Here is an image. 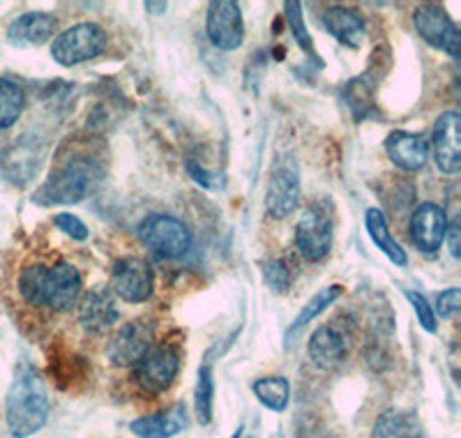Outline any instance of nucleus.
<instances>
[{"instance_id": "obj_1", "label": "nucleus", "mask_w": 461, "mask_h": 438, "mask_svg": "<svg viewBox=\"0 0 461 438\" xmlns=\"http://www.w3.org/2000/svg\"><path fill=\"white\" fill-rule=\"evenodd\" d=\"M49 395L42 376L31 365L16 370L7 392V427L14 438H28L47 424Z\"/></svg>"}, {"instance_id": "obj_2", "label": "nucleus", "mask_w": 461, "mask_h": 438, "mask_svg": "<svg viewBox=\"0 0 461 438\" xmlns=\"http://www.w3.org/2000/svg\"><path fill=\"white\" fill-rule=\"evenodd\" d=\"M104 167L90 155H74L51 173L47 183L37 189L32 201L40 205L79 204L90 192L100 187Z\"/></svg>"}, {"instance_id": "obj_3", "label": "nucleus", "mask_w": 461, "mask_h": 438, "mask_svg": "<svg viewBox=\"0 0 461 438\" xmlns=\"http://www.w3.org/2000/svg\"><path fill=\"white\" fill-rule=\"evenodd\" d=\"M139 241L164 259H180L192 247V233L183 219L173 214H150L139 224Z\"/></svg>"}, {"instance_id": "obj_4", "label": "nucleus", "mask_w": 461, "mask_h": 438, "mask_svg": "<svg viewBox=\"0 0 461 438\" xmlns=\"http://www.w3.org/2000/svg\"><path fill=\"white\" fill-rule=\"evenodd\" d=\"M106 31L97 23H77V26L68 28L53 40L51 56L58 65L63 68H74V65L93 60L100 56L106 49Z\"/></svg>"}, {"instance_id": "obj_5", "label": "nucleus", "mask_w": 461, "mask_h": 438, "mask_svg": "<svg viewBox=\"0 0 461 438\" xmlns=\"http://www.w3.org/2000/svg\"><path fill=\"white\" fill-rule=\"evenodd\" d=\"M295 247L307 261H323L332 250V217L321 205H310L295 224Z\"/></svg>"}, {"instance_id": "obj_6", "label": "nucleus", "mask_w": 461, "mask_h": 438, "mask_svg": "<svg viewBox=\"0 0 461 438\" xmlns=\"http://www.w3.org/2000/svg\"><path fill=\"white\" fill-rule=\"evenodd\" d=\"M155 325L148 318H134L111 334L106 355L115 367H134L152 349Z\"/></svg>"}, {"instance_id": "obj_7", "label": "nucleus", "mask_w": 461, "mask_h": 438, "mask_svg": "<svg viewBox=\"0 0 461 438\" xmlns=\"http://www.w3.org/2000/svg\"><path fill=\"white\" fill-rule=\"evenodd\" d=\"M180 371V353L173 346H152L141 360L134 365V376L137 383L150 395H159V392L168 390L176 381V376Z\"/></svg>"}, {"instance_id": "obj_8", "label": "nucleus", "mask_w": 461, "mask_h": 438, "mask_svg": "<svg viewBox=\"0 0 461 438\" xmlns=\"http://www.w3.org/2000/svg\"><path fill=\"white\" fill-rule=\"evenodd\" d=\"M413 23L415 31L420 32V37H422L429 47L450 53L452 58H459V28H456V23L452 22L443 7L431 5V3L420 5L413 14Z\"/></svg>"}, {"instance_id": "obj_9", "label": "nucleus", "mask_w": 461, "mask_h": 438, "mask_svg": "<svg viewBox=\"0 0 461 438\" xmlns=\"http://www.w3.org/2000/svg\"><path fill=\"white\" fill-rule=\"evenodd\" d=\"M210 42L221 51H236L245 42V22L240 7L233 0H215L208 5L205 19Z\"/></svg>"}, {"instance_id": "obj_10", "label": "nucleus", "mask_w": 461, "mask_h": 438, "mask_svg": "<svg viewBox=\"0 0 461 438\" xmlns=\"http://www.w3.org/2000/svg\"><path fill=\"white\" fill-rule=\"evenodd\" d=\"M111 287H113L115 296L122 297L125 303H146L155 287L152 268L137 256L121 259L113 263V270H111Z\"/></svg>"}, {"instance_id": "obj_11", "label": "nucleus", "mask_w": 461, "mask_h": 438, "mask_svg": "<svg viewBox=\"0 0 461 438\" xmlns=\"http://www.w3.org/2000/svg\"><path fill=\"white\" fill-rule=\"evenodd\" d=\"M84 279L81 272L68 261H56L47 268V284H44V305L51 312H68L79 303Z\"/></svg>"}, {"instance_id": "obj_12", "label": "nucleus", "mask_w": 461, "mask_h": 438, "mask_svg": "<svg viewBox=\"0 0 461 438\" xmlns=\"http://www.w3.org/2000/svg\"><path fill=\"white\" fill-rule=\"evenodd\" d=\"M351 355V334L337 324H325L310 337V358L321 370H335Z\"/></svg>"}, {"instance_id": "obj_13", "label": "nucleus", "mask_w": 461, "mask_h": 438, "mask_svg": "<svg viewBox=\"0 0 461 438\" xmlns=\"http://www.w3.org/2000/svg\"><path fill=\"white\" fill-rule=\"evenodd\" d=\"M411 241L422 254H436L443 247L447 231V217L436 204H422L411 214Z\"/></svg>"}, {"instance_id": "obj_14", "label": "nucleus", "mask_w": 461, "mask_h": 438, "mask_svg": "<svg viewBox=\"0 0 461 438\" xmlns=\"http://www.w3.org/2000/svg\"><path fill=\"white\" fill-rule=\"evenodd\" d=\"M461 118L456 111H446L438 115L434 125V160L443 173H456L461 169Z\"/></svg>"}, {"instance_id": "obj_15", "label": "nucleus", "mask_w": 461, "mask_h": 438, "mask_svg": "<svg viewBox=\"0 0 461 438\" xmlns=\"http://www.w3.org/2000/svg\"><path fill=\"white\" fill-rule=\"evenodd\" d=\"M300 204V180L295 171L279 167L270 173L266 192V210L270 217L284 219Z\"/></svg>"}, {"instance_id": "obj_16", "label": "nucleus", "mask_w": 461, "mask_h": 438, "mask_svg": "<svg viewBox=\"0 0 461 438\" xmlns=\"http://www.w3.org/2000/svg\"><path fill=\"white\" fill-rule=\"evenodd\" d=\"M58 31V19L49 12H26L7 28V40L14 47H40Z\"/></svg>"}, {"instance_id": "obj_17", "label": "nucleus", "mask_w": 461, "mask_h": 438, "mask_svg": "<svg viewBox=\"0 0 461 438\" xmlns=\"http://www.w3.org/2000/svg\"><path fill=\"white\" fill-rule=\"evenodd\" d=\"M385 151H388L390 162L402 171H420L429 157V146L425 139L411 132H393L385 139Z\"/></svg>"}, {"instance_id": "obj_18", "label": "nucleus", "mask_w": 461, "mask_h": 438, "mask_svg": "<svg viewBox=\"0 0 461 438\" xmlns=\"http://www.w3.org/2000/svg\"><path fill=\"white\" fill-rule=\"evenodd\" d=\"M118 318L115 300L109 288H93L79 303V324L90 333H104Z\"/></svg>"}, {"instance_id": "obj_19", "label": "nucleus", "mask_w": 461, "mask_h": 438, "mask_svg": "<svg viewBox=\"0 0 461 438\" xmlns=\"http://www.w3.org/2000/svg\"><path fill=\"white\" fill-rule=\"evenodd\" d=\"M187 424V408L183 404H173L171 408L152 415H143L130 424L131 433L139 438H173Z\"/></svg>"}, {"instance_id": "obj_20", "label": "nucleus", "mask_w": 461, "mask_h": 438, "mask_svg": "<svg viewBox=\"0 0 461 438\" xmlns=\"http://www.w3.org/2000/svg\"><path fill=\"white\" fill-rule=\"evenodd\" d=\"M323 26L341 44L351 49L360 47L365 42V37H367V26L362 22V16L356 10H348V7L341 5H332L323 12Z\"/></svg>"}, {"instance_id": "obj_21", "label": "nucleus", "mask_w": 461, "mask_h": 438, "mask_svg": "<svg viewBox=\"0 0 461 438\" xmlns=\"http://www.w3.org/2000/svg\"><path fill=\"white\" fill-rule=\"evenodd\" d=\"M372 438H425V429L411 411L388 408L376 417Z\"/></svg>"}, {"instance_id": "obj_22", "label": "nucleus", "mask_w": 461, "mask_h": 438, "mask_svg": "<svg viewBox=\"0 0 461 438\" xmlns=\"http://www.w3.org/2000/svg\"><path fill=\"white\" fill-rule=\"evenodd\" d=\"M365 226H367L369 238L376 242L378 250L388 256L394 266H406V263H409V256H406L402 245L393 238V233H390L388 229V222H385V214H383L381 210L369 208L367 213H365Z\"/></svg>"}, {"instance_id": "obj_23", "label": "nucleus", "mask_w": 461, "mask_h": 438, "mask_svg": "<svg viewBox=\"0 0 461 438\" xmlns=\"http://www.w3.org/2000/svg\"><path fill=\"white\" fill-rule=\"evenodd\" d=\"M47 268L44 263H31L19 272L16 279V288L19 296L31 307H47L44 305V284H47Z\"/></svg>"}, {"instance_id": "obj_24", "label": "nucleus", "mask_w": 461, "mask_h": 438, "mask_svg": "<svg viewBox=\"0 0 461 438\" xmlns=\"http://www.w3.org/2000/svg\"><path fill=\"white\" fill-rule=\"evenodd\" d=\"M341 293H344V288H341L339 284H335V287L321 288V291L316 293L314 297H312L310 303L304 305L303 312H300V316L294 321V325L288 328L286 340H291V337H294V334H298L300 330L304 328V325H310L312 321H314V318L319 316L321 312H325V309L330 307V305H335L337 300H339V297H341Z\"/></svg>"}, {"instance_id": "obj_25", "label": "nucleus", "mask_w": 461, "mask_h": 438, "mask_svg": "<svg viewBox=\"0 0 461 438\" xmlns=\"http://www.w3.org/2000/svg\"><path fill=\"white\" fill-rule=\"evenodd\" d=\"M23 106H26V95L22 86H16L10 78H0V130L19 123Z\"/></svg>"}, {"instance_id": "obj_26", "label": "nucleus", "mask_w": 461, "mask_h": 438, "mask_svg": "<svg viewBox=\"0 0 461 438\" xmlns=\"http://www.w3.org/2000/svg\"><path fill=\"white\" fill-rule=\"evenodd\" d=\"M252 390L258 402L266 408H270V411H284L288 404V397H291V386H288L284 376H266V379H258L252 386Z\"/></svg>"}, {"instance_id": "obj_27", "label": "nucleus", "mask_w": 461, "mask_h": 438, "mask_svg": "<svg viewBox=\"0 0 461 438\" xmlns=\"http://www.w3.org/2000/svg\"><path fill=\"white\" fill-rule=\"evenodd\" d=\"M212 399H215V381L208 365L199 370V381L194 388V411L201 424L212 423Z\"/></svg>"}, {"instance_id": "obj_28", "label": "nucleus", "mask_w": 461, "mask_h": 438, "mask_svg": "<svg viewBox=\"0 0 461 438\" xmlns=\"http://www.w3.org/2000/svg\"><path fill=\"white\" fill-rule=\"evenodd\" d=\"M286 10V22L291 32H294V40L300 44V49H304L307 53L314 51V42H312V35L304 26V16H303V5L300 3H286L284 5Z\"/></svg>"}, {"instance_id": "obj_29", "label": "nucleus", "mask_w": 461, "mask_h": 438, "mask_svg": "<svg viewBox=\"0 0 461 438\" xmlns=\"http://www.w3.org/2000/svg\"><path fill=\"white\" fill-rule=\"evenodd\" d=\"M261 272L263 279L267 282V287L273 288V291H286L291 287V270L284 266V261H261Z\"/></svg>"}, {"instance_id": "obj_30", "label": "nucleus", "mask_w": 461, "mask_h": 438, "mask_svg": "<svg viewBox=\"0 0 461 438\" xmlns=\"http://www.w3.org/2000/svg\"><path fill=\"white\" fill-rule=\"evenodd\" d=\"M406 297H409L411 305H413L415 316H418L422 330H427V333L434 334L436 333V316H434V309H431L429 303H427V297L420 296V293H415V291H406Z\"/></svg>"}, {"instance_id": "obj_31", "label": "nucleus", "mask_w": 461, "mask_h": 438, "mask_svg": "<svg viewBox=\"0 0 461 438\" xmlns=\"http://www.w3.org/2000/svg\"><path fill=\"white\" fill-rule=\"evenodd\" d=\"M53 224H56V229L63 231V233H68L69 238H74V241H86V238H88V226H86L77 214H56V217H53Z\"/></svg>"}, {"instance_id": "obj_32", "label": "nucleus", "mask_w": 461, "mask_h": 438, "mask_svg": "<svg viewBox=\"0 0 461 438\" xmlns=\"http://www.w3.org/2000/svg\"><path fill=\"white\" fill-rule=\"evenodd\" d=\"M436 307L443 318H452L461 307V291L456 287H450L447 291H443L436 300Z\"/></svg>"}, {"instance_id": "obj_33", "label": "nucleus", "mask_w": 461, "mask_h": 438, "mask_svg": "<svg viewBox=\"0 0 461 438\" xmlns=\"http://www.w3.org/2000/svg\"><path fill=\"white\" fill-rule=\"evenodd\" d=\"M187 169H189V173L194 176L196 183H201V185H203V187H208V189H220L221 185H224V180H221V176H217V173H210V171H201L199 164H196V162H189Z\"/></svg>"}, {"instance_id": "obj_34", "label": "nucleus", "mask_w": 461, "mask_h": 438, "mask_svg": "<svg viewBox=\"0 0 461 438\" xmlns=\"http://www.w3.org/2000/svg\"><path fill=\"white\" fill-rule=\"evenodd\" d=\"M446 238H447V242H450L452 256H455V259H459V254H461V251H459V219H455V222L447 226Z\"/></svg>"}, {"instance_id": "obj_35", "label": "nucleus", "mask_w": 461, "mask_h": 438, "mask_svg": "<svg viewBox=\"0 0 461 438\" xmlns=\"http://www.w3.org/2000/svg\"><path fill=\"white\" fill-rule=\"evenodd\" d=\"M167 3H146V10H150L152 14H162V12H167Z\"/></svg>"}, {"instance_id": "obj_36", "label": "nucleus", "mask_w": 461, "mask_h": 438, "mask_svg": "<svg viewBox=\"0 0 461 438\" xmlns=\"http://www.w3.org/2000/svg\"><path fill=\"white\" fill-rule=\"evenodd\" d=\"M240 433H242V427H240V429H238V432H236V433H233V436H230V438H240Z\"/></svg>"}]
</instances>
